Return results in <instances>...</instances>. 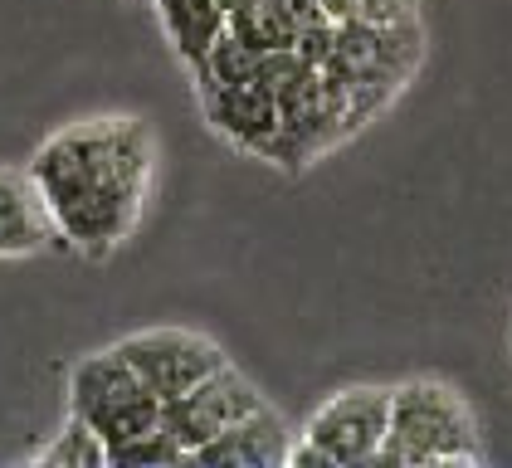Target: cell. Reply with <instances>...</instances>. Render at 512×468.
<instances>
[{
	"instance_id": "13",
	"label": "cell",
	"mask_w": 512,
	"mask_h": 468,
	"mask_svg": "<svg viewBox=\"0 0 512 468\" xmlns=\"http://www.w3.org/2000/svg\"><path fill=\"white\" fill-rule=\"evenodd\" d=\"M259 74V49H249L239 35H225L215 39L210 49H205V59L196 64V78L200 88H215V83H249V78Z\"/></svg>"
},
{
	"instance_id": "17",
	"label": "cell",
	"mask_w": 512,
	"mask_h": 468,
	"mask_svg": "<svg viewBox=\"0 0 512 468\" xmlns=\"http://www.w3.org/2000/svg\"><path fill=\"white\" fill-rule=\"evenodd\" d=\"M278 10L288 15V25H293V30H308V25H317V20H327L317 0H278Z\"/></svg>"
},
{
	"instance_id": "8",
	"label": "cell",
	"mask_w": 512,
	"mask_h": 468,
	"mask_svg": "<svg viewBox=\"0 0 512 468\" xmlns=\"http://www.w3.org/2000/svg\"><path fill=\"white\" fill-rule=\"evenodd\" d=\"M186 464L196 468H274L288 464V429L278 420L274 410H254L249 420H239L235 429H225L220 439L191 449Z\"/></svg>"
},
{
	"instance_id": "16",
	"label": "cell",
	"mask_w": 512,
	"mask_h": 468,
	"mask_svg": "<svg viewBox=\"0 0 512 468\" xmlns=\"http://www.w3.org/2000/svg\"><path fill=\"white\" fill-rule=\"evenodd\" d=\"M332 49H337V20H317L308 30H298V39H293V54L303 64H313V69H322L332 59Z\"/></svg>"
},
{
	"instance_id": "11",
	"label": "cell",
	"mask_w": 512,
	"mask_h": 468,
	"mask_svg": "<svg viewBox=\"0 0 512 468\" xmlns=\"http://www.w3.org/2000/svg\"><path fill=\"white\" fill-rule=\"evenodd\" d=\"M40 468H108V444L98 439V429L69 415V425L59 429L40 454H35Z\"/></svg>"
},
{
	"instance_id": "2",
	"label": "cell",
	"mask_w": 512,
	"mask_h": 468,
	"mask_svg": "<svg viewBox=\"0 0 512 468\" xmlns=\"http://www.w3.org/2000/svg\"><path fill=\"white\" fill-rule=\"evenodd\" d=\"M478 464V425L464 395L444 381H405L391 390V434L371 468H459Z\"/></svg>"
},
{
	"instance_id": "4",
	"label": "cell",
	"mask_w": 512,
	"mask_h": 468,
	"mask_svg": "<svg viewBox=\"0 0 512 468\" xmlns=\"http://www.w3.org/2000/svg\"><path fill=\"white\" fill-rule=\"evenodd\" d=\"M386 434H391V390L376 386L337 390L332 400L317 405L303 429V439L317 444L332 468H371Z\"/></svg>"
},
{
	"instance_id": "7",
	"label": "cell",
	"mask_w": 512,
	"mask_h": 468,
	"mask_svg": "<svg viewBox=\"0 0 512 468\" xmlns=\"http://www.w3.org/2000/svg\"><path fill=\"white\" fill-rule=\"evenodd\" d=\"M200 103H205V117L220 137H230L244 152L274 156L283 122H278V98L269 88H259L254 78L249 83H215V88H200Z\"/></svg>"
},
{
	"instance_id": "5",
	"label": "cell",
	"mask_w": 512,
	"mask_h": 468,
	"mask_svg": "<svg viewBox=\"0 0 512 468\" xmlns=\"http://www.w3.org/2000/svg\"><path fill=\"white\" fill-rule=\"evenodd\" d=\"M264 405H269V400L259 395V386H254L249 376H239L235 366L225 361L220 371H210V376L196 381L186 395L166 400V405H161V425L176 434V444H181L186 459H191V449L220 439L225 429H235L239 420H249V415L264 410Z\"/></svg>"
},
{
	"instance_id": "15",
	"label": "cell",
	"mask_w": 512,
	"mask_h": 468,
	"mask_svg": "<svg viewBox=\"0 0 512 468\" xmlns=\"http://www.w3.org/2000/svg\"><path fill=\"white\" fill-rule=\"evenodd\" d=\"M352 20L381 25V30H410L415 25V0H356Z\"/></svg>"
},
{
	"instance_id": "18",
	"label": "cell",
	"mask_w": 512,
	"mask_h": 468,
	"mask_svg": "<svg viewBox=\"0 0 512 468\" xmlns=\"http://www.w3.org/2000/svg\"><path fill=\"white\" fill-rule=\"evenodd\" d=\"M317 5H322L327 20H352L356 15V0H317Z\"/></svg>"
},
{
	"instance_id": "9",
	"label": "cell",
	"mask_w": 512,
	"mask_h": 468,
	"mask_svg": "<svg viewBox=\"0 0 512 468\" xmlns=\"http://www.w3.org/2000/svg\"><path fill=\"white\" fill-rule=\"evenodd\" d=\"M49 205H44L35 176L0 171V259H25L49 244Z\"/></svg>"
},
{
	"instance_id": "14",
	"label": "cell",
	"mask_w": 512,
	"mask_h": 468,
	"mask_svg": "<svg viewBox=\"0 0 512 468\" xmlns=\"http://www.w3.org/2000/svg\"><path fill=\"white\" fill-rule=\"evenodd\" d=\"M157 468V464H186V449L176 444V434L166 425H152L142 429V434H132V439H122L108 449V468Z\"/></svg>"
},
{
	"instance_id": "1",
	"label": "cell",
	"mask_w": 512,
	"mask_h": 468,
	"mask_svg": "<svg viewBox=\"0 0 512 468\" xmlns=\"http://www.w3.org/2000/svg\"><path fill=\"white\" fill-rule=\"evenodd\" d=\"M152 171V147L137 122H83L49 137L30 166L49 220L79 249H113L122 244L137 215Z\"/></svg>"
},
{
	"instance_id": "12",
	"label": "cell",
	"mask_w": 512,
	"mask_h": 468,
	"mask_svg": "<svg viewBox=\"0 0 512 468\" xmlns=\"http://www.w3.org/2000/svg\"><path fill=\"white\" fill-rule=\"evenodd\" d=\"M230 35H239L259 54H274V49H293L298 30L288 25V15L278 10V0H254V5L230 10Z\"/></svg>"
},
{
	"instance_id": "3",
	"label": "cell",
	"mask_w": 512,
	"mask_h": 468,
	"mask_svg": "<svg viewBox=\"0 0 512 468\" xmlns=\"http://www.w3.org/2000/svg\"><path fill=\"white\" fill-rule=\"evenodd\" d=\"M69 415L98 429V439L113 449L122 439L161 425V400L142 386V376L127 366L118 347L83 356L69 376Z\"/></svg>"
},
{
	"instance_id": "6",
	"label": "cell",
	"mask_w": 512,
	"mask_h": 468,
	"mask_svg": "<svg viewBox=\"0 0 512 468\" xmlns=\"http://www.w3.org/2000/svg\"><path fill=\"white\" fill-rule=\"evenodd\" d=\"M118 351L127 356V366L142 376V386L157 395L161 405L186 395V390L205 381L210 371H220L230 356L215 347L210 337L200 332H181V327H147V332H132L122 337Z\"/></svg>"
},
{
	"instance_id": "19",
	"label": "cell",
	"mask_w": 512,
	"mask_h": 468,
	"mask_svg": "<svg viewBox=\"0 0 512 468\" xmlns=\"http://www.w3.org/2000/svg\"><path fill=\"white\" fill-rule=\"evenodd\" d=\"M225 10H239V5H254V0H220Z\"/></svg>"
},
{
	"instance_id": "10",
	"label": "cell",
	"mask_w": 512,
	"mask_h": 468,
	"mask_svg": "<svg viewBox=\"0 0 512 468\" xmlns=\"http://www.w3.org/2000/svg\"><path fill=\"white\" fill-rule=\"evenodd\" d=\"M157 15L166 25V35L176 44V54L196 69L205 59V49L230 30V10L220 0H157Z\"/></svg>"
}]
</instances>
